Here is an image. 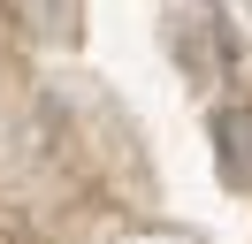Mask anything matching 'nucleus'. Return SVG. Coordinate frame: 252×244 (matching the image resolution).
Masks as SVG:
<instances>
[{"instance_id": "f257e3e1", "label": "nucleus", "mask_w": 252, "mask_h": 244, "mask_svg": "<svg viewBox=\"0 0 252 244\" xmlns=\"http://www.w3.org/2000/svg\"><path fill=\"white\" fill-rule=\"evenodd\" d=\"M206 137H214V168L229 191H252V107H214V122H206Z\"/></svg>"}]
</instances>
